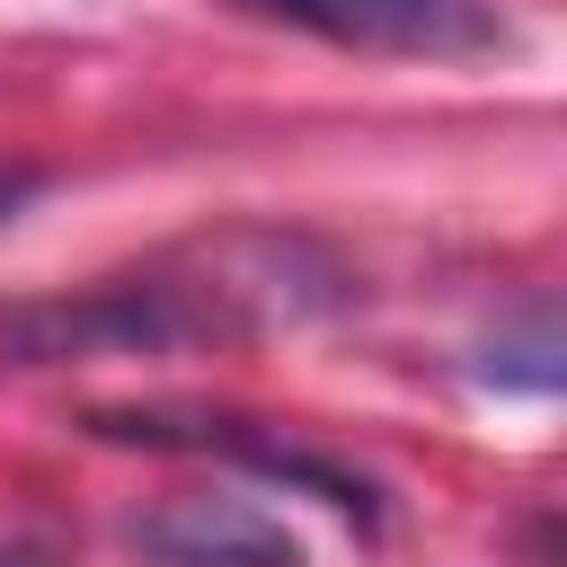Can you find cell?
Masks as SVG:
<instances>
[{
	"mask_svg": "<svg viewBox=\"0 0 567 567\" xmlns=\"http://www.w3.org/2000/svg\"><path fill=\"white\" fill-rule=\"evenodd\" d=\"M266 9L328 44L399 53V62H478V53L514 44L496 0H266Z\"/></svg>",
	"mask_w": 567,
	"mask_h": 567,
	"instance_id": "obj_1",
	"label": "cell"
},
{
	"mask_svg": "<svg viewBox=\"0 0 567 567\" xmlns=\"http://www.w3.org/2000/svg\"><path fill=\"white\" fill-rule=\"evenodd\" d=\"M159 567H301V540L248 496H177L142 523Z\"/></svg>",
	"mask_w": 567,
	"mask_h": 567,
	"instance_id": "obj_2",
	"label": "cell"
},
{
	"mask_svg": "<svg viewBox=\"0 0 567 567\" xmlns=\"http://www.w3.org/2000/svg\"><path fill=\"white\" fill-rule=\"evenodd\" d=\"M18 204H27V177H0V230L18 221Z\"/></svg>",
	"mask_w": 567,
	"mask_h": 567,
	"instance_id": "obj_3",
	"label": "cell"
}]
</instances>
